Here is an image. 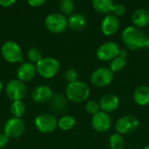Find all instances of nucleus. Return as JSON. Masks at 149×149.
<instances>
[{
    "instance_id": "nucleus-35",
    "label": "nucleus",
    "mask_w": 149,
    "mask_h": 149,
    "mask_svg": "<svg viewBox=\"0 0 149 149\" xmlns=\"http://www.w3.org/2000/svg\"><path fill=\"white\" fill-rule=\"evenodd\" d=\"M146 47H148L149 49V36L147 38V41H146Z\"/></svg>"
},
{
    "instance_id": "nucleus-31",
    "label": "nucleus",
    "mask_w": 149,
    "mask_h": 149,
    "mask_svg": "<svg viewBox=\"0 0 149 149\" xmlns=\"http://www.w3.org/2000/svg\"><path fill=\"white\" fill-rule=\"evenodd\" d=\"M8 142L9 138L3 133H0V148H3L4 147H6Z\"/></svg>"
},
{
    "instance_id": "nucleus-5",
    "label": "nucleus",
    "mask_w": 149,
    "mask_h": 149,
    "mask_svg": "<svg viewBox=\"0 0 149 149\" xmlns=\"http://www.w3.org/2000/svg\"><path fill=\"white\" fill-rule=\"evenodd\" d=\"M1 54L3 58L9 63L23 62V54L20 45L13 41H5L1 47Z\"/></svg>"
},
{
    "instance_id": "nucleus-30",
    "label": "nucleus",
    "mask_w": 149,
    "mask_h": 149,
    "mask_svg": "<svg viewBox=\"0 0 149 149\" xmlns=\"http://www.w3.org/2000/svg\"><path fill=\"white\" fill-rule=\"evenodd\" d=\"M65 79L68 81V83L75 82V81H77L78 72H76L75 69L69 68V69L66 70V72H65Z\"/></svg>"
},
{
    "instance_id": "nucleus-1",
    "label": "nucleus",
    "mask_w": 149,
    "mask_h": 149,
    "mask_svg": "<svg viewBox=\"0 0 149 149\" xmlns=\"http://www.w3.org/2000/svg\"><path fill=\"white\" fill-rule=\"evenodd\" d=\"M148 36L146 33L137 27L127 26L124 29L121 38L126 47L131 51H138L146 47V41Z\"/></svg>"
},
{
    "instance_id": "nucleus-11",
    "label": "nucleus",
    "mask_w": 149,
    "mask_h": 149,
    "mask_svg": "<svg viewBox=\"0 0 149 149\" xmlns=\"http://www.w3.org/2000/svg\"><path fill=\"white\" fill-rule=\"evenodd\" d=\"M25 129V125L21 119L11 117L8 119L3 126V134L9 139H16L20 137Z\"/></svg>"
},
{
    "instance_id": "nucleus-4",
    "label": "nucleus",
    "mask_w": 149,
    "mask_h": 149,
    "mask_svg": "<svg viewBox=\"0 0 149 149\" xmlns=\"http://www.w3.org/2000/svg\"><path fill=\"white\" fill-rule=\"evenodd\" d=\"M45 28L52 33L59 34L65 31L68 26V19L65 16L58 12L49 14L45 20Z\"/></svg>"
},
{
    "instance_id": "nucleus-14",
    "label": "nucleus",
    "mask_w": 149,
    "mask_h": 149,
    "mask_svg": "<svg viewBox=\"0 0 149 149\" xmlns=\"http://www.w3.org/2000/svg\"><path fill=\"white\" fill-rule=\"evenodd\" d=\"M37 73L38 72H37L36 65L30 62L22 63L17 70V79H19L24 83L32 80L36 77Z\"/></svg>"
},
{
    "instance_id": "nucleus-25",
    "label": "nucleus",
    "mask_w": 149,
    "mask_h": 149,
    "mask_svg": "<svg viewBox=\"0 0 149 149\" xmlns=\"http://www.w3.org/2000/svg\"><path fill=\"white\" fill-rule=\"evenodd\" d=\"M124 145H125L124 139L121 134L116 133L110 136L109 146H110L111 149H123Z\"/></svg>"
},
{
    "instance_id": "nucleus-24",
    "label": "nucleus",
    "mask_w": 149,
    "mask_h": 149,
    "mask_svg": "<svg viewBox=\"0 0 149 149\" xmlns=\"http://www.w3.org/2000/svg\"><path fill=\"white\" fill-rule=\"evenodd\" d=\"M127 65V59L123 58L120 56H117L115 58H113L110 62V67L109 69L114 73V72H121Z\"/></svg>"
},
{
    "instance_id": "nucleus-12",
    "label": "nucleus",
    "mask_w": 149,
    "mask_h": 149,
    "mask_svg": "<svg viewBox=\"0 0 149 149\" xmlns=\"http://www.w3.org/2000/svg\"><path fill=\"white\" fill-rule=\"evenodd\" d=\"M92 127L98 133L107 132L112 126V119L109 113L100 111L92 118Z\"/></svg>"
},
{
    "instance_id": "nucleus-37",
    "label": "nucleus",
    "mask_w": 149,
    "mask_h": 149,
    "mask_svg": "<svg viewBox=\"0 0 149 149\" xmlns=\"http://www.w3.org/2000/svg\"><path fill=\"white\" fill-rule=\"evenodd\" d=\"M143 149H149V145H148V146H146V147H145V148H144Z\"/></svg>"
},
{
    "instance_id": "nucleus-22",
    "label": "nucleus",
    "mask_w": 149,
    "mask_h": 149,
    "mask_svg": "<svg viewBox=\"0 0 149 149\" xmlns=\"http://www.w3.org/2000/svg\"><path fill=\"white\" fill-rule=\"evenodd\" d=\"M76 124V120L71 115H65L58 120V127L65 131L71 130L74 127Z\"/></svg>"
},
{
    "instance_id": "nucleus-8",
    "label": "nucleus",
    "mask_w": 149,
    "mask_h": 149,
    "mask_svg": "<svg viewBox=\"0 0 149 149\" xmlns=\"http://www.w3.org/2000/svg\"><path fill=\"white\" fill-rule=\"evenodd\" d=\"M113 72L107 67H100L93 72L90 77L91 83L97 87H104L113 80Z\"/></svg>"
},
{
    "instance_id": "nucleus-38",
    "label": "nucleus",
    "mask_w": 149,
    "mask_h": 149,
    "mask_svg": "<svg viewBox=\"0 0 149 149\" xmlns=\"http://www.w3.org/2000/svg\"><path fill=\"white\" fill-rule=\"evenodd\" d=\"M148 11H149V9H148Z\"/></svg>"
},
{
    "instance_id": "nucleus-21",
    "label": "nucleus",
    "mask_w": 149,
    "mask_h": 149,
    "mask_svg": "<svg viewBox=\"0 0 149 149\" xmlns=\"http://www.w3.org/2000/svg\"><path fill=\"white\" fill-rule=\"evenodd\" d=\"M67 105L66 98L62 94H55L51 100V107L54 111L62 112L65 109Z\"/></svg>"
},
{
    "instance_id": "nucleus-20",
    "label": "nucleus",
    "mask_w": 149,
    "mask_h": 149,
    "mask_svg": "<svg viewBox=\"0 0 149 149\" xmlns=\"http://www.w3.org/2000/svg\"><path fill=\"white\" fill-rule=\"evenodd\" d=\"M92 5L97 12L108 15V13L112 12L113 3L111 0H93Z\"/></svg>"
},
{
    "instance_id": "nucleus-32",
    "label": "nucleus",
    "mask_w": 149,
    "mask_h": 149,
    "mask_svg": "<svg viewBox=\"0 0 149 149\" xmlns=\"http://www.w3.org/2000/svg\"><path fill=\"white\" fill-rule=\"evenodd\" d=\"M45 3V0H29L28 1V4L31 5V7H35V8L40 7Z\"/></svg>"
},
{
    "instance_id": "nucleus-13",
    "label": "nucleus",
    "mask_w": 149,
    "mask_h": 149,
    "mask_svg": "<svg viewBox=\"0 0 149 149\" xmlns=\"http://www.w3.org/2000/svg\"><path fill=\"white\" fill-rule=\"evenodd\" d=\"M120 27V19L113 14L106 15L103 18L100 28L101 31L106 36H112L117 32Z\"/></svg>"
},
{
    "instance_id": "nucleus-27",
    "label": "nucleus",
    "mask_w": 149,
    "mask_h": 149,
    "mask_svg": "<svg viewBox=\"0 0 149 149\" xmlns=\"http://www.w3.org/2000/svg\"><path fill=\"white\" fill-rule=\"evenodd\" d=\"M59 10L64 16H71L74 10V2L72 0H62L59 3Z\"/></svg>"
},
{
    "instance_id": "nucleus-10",
    "label": "nucleus",
    "mask_w": 149,
    "mask_h": 149,
    "mask_svg": "<svg viewBox=\"0 0 149 149\" xmlns=\"http://www.w3.org/2000/svg\"><path fill=\"white\" fill-rule=\"evenodd\" d=\"M140 122L138 119L133 115H125L119 118L115 123V129L118 134H129L136 131L139 127Z\"/></svg>"
},
{
    "instance_id": "nucleus-28",
    "label": "nucleus",
    "mask_w": 149,
    "mask_h": 149,
    "mask_svg": "<svg viewBox=\"0 0 149 149\" xmlns=\"http://www.w3.org/2000/svg\"><path fill=\"white\" fill-rule=\"evenodd\" d=\"M86 110L88 113L92 114L93 116L95 115L96 113H98L100 111V104L99 102L95 101V100H89L86 102Z\"/></svg>"
},
{
    "instance_id": "nucleus-26",
    "label": "nucleus",
    "mask_w": 149,
    "mask_h": 149,
    "mask_svg": "<svg viewBox=\"0 0 149 149\" xmlns=\"http://www.w3.org/2000/svg\"><path fill=\"white\" fill-rule=\"evenodd\" d=\"M27 58H28L30 63L36 65L37 63H38L43 58V56H42L41 51L38 48L31 47L27 52Z\"/></svg>"
},
{
    "instance_id": "nucleus-2",
    "label": "nucleus",
    "mask_w": 149,
    "mask_h": 149,
    "mask_svg": "<svg viewBox=\"0 0 149 149\" xmlns=\"http://www.w3.org/2000/svg\"><path fill=\"white\" fill-rule=\"evenodd\" d=\"M66 98L74 102L80 103L86 100L90 95V89L88 86L82 81H75L68 83L65 89Z\"/></svg>"
},
{
    "instance_id": "nucleus-29",
    "label": "nucleus",
    "mask_w": 149,
    "mask_h": 149,
    "mask_svg": "<svg viewBox=\"0 0 149 149\" xmlns=\"http://www.w3.org/2000/svg\"><path fill=\"white\" fill-rule=\"evenodd\" d=\"M126 11H127V9H126V6L123 3H113V10H112V14L113 15L116 16L117 17H122V16H124Z\"/></svg>"
},
{
    "instance_id": "nucleus-33",
    "label": "nucleus",
    "mask_w": 149,
    "mask_h": 149,
    "mask_svg": "<svg viewBox=\"0 0 149 149\" xmlns=\"http://www.w3.org/2000/svg\"><path fill=\"white\" fill-rule=\"evenodd\" d=\"M15 3H16V1H14V0H0V5L2 7H5V8L11 7Z\"/></svg>"
},
{
    "instance_id": "nucleus-19",
    "label": "nucleus",
    "mask_w": 149,
    "mask_h": 149,
    "mask_svg": "<svg viewBox=\"0 0 149 149\" xmlns=\"http://www.w3.org/2000/svg\"><path fill=\"white\" fill-rule=\"evenodd\" d=\"M86 25V18L81 13H73L68 18V26L76 31L83 30Z\"/></svg>"
},
{
    "instance_id": "nucleus-18",
    "label": "nucleus",
    "mask_w": 149,
    "mask_h": 149,
    "mask_svg": "<svg viewBox=\"0 0 149 149\" xmlns=\"http://www.w3.org/2000/svg\"><path fill=\"white\" fill-rule=\"evenodd\" d=\"M134 100L139 106L145 107L149 104V87L147 86H138L134 92Z\"/></svg>"
},
{
    "instance_id": "nucleus-36",
    "label": "nucleus",
    "mask_w": 149,
    "mask_h": 149,
    "mask_svg": "<svg viewBox=\"0 0 149 149\" xmlns=\"http://www.w3.org/2000/svg\"><path fill=\"white\" fill-rule=\"evenodd\" d=\"M2 90H3V83H2V81L0 80V93H1Z\"/></svg>"
},
{
    "instance_id": "nucleus-6",
    "label": "nucleus",
    "mask_w": 149,
    "mask_h": 149,
    "mask_svg": "<svg viewBox=\"0 0 149 149\" xmlns=\"http://www.w3.org/2000/svg\"><path fill=\"white\" fill-rule=\"evenodd\" d=\"M7 97L12 101L22 100L27 93V86L19 79L10 80L5 87Z\"/></svg>"
},
{
    "instance_id": "nucleus-3",
    "label": "nucleus",
    "mask_w": 149,
    "mask_h": 149,
    "mask_svg": "<svg viewBox=\"0 0 149 149\" xmlns=\"http://www.w3.org/2000/svg\"><path fill=\"white\" fill-rule=\"evenodd\" d=\"M37 72L44 79H52L57 75L59 71L60 64L58 60L52 57L43 58L36 64Z\"/></svg>"
},
{
    "instance_id": "nucleus-7",
    "label": "nucleus",
    "mask_w": 149,
    "mask_h": 149,
    "mask_svg": "<svg viewBox=\"0 0 149 149\" xmlns=\"http://www.w3.org/2000/svg\"><path fill=\"white\" fill-rule=\"evenodd\" d=\"M34 125L36 128L43 133L49 134L53 132L58 127V120L51 113H40L34 120Z\"/></svg>"
},
{
    "instance_id": "nucleus-17",
    "label": "nucleus",
    "mask_w": 149,
    "mask_h": 149,
    "mask_svg": "<svg viewBox=\"0 0 149 149\" xmlns=\"http://www.w3.org/2000/svg\"><path fill=\"white\" fill-rule=\"evenodd\" d=\"M132 23L139 29L146 27L149 24V11L146 9H138L132 15Z\"/></svg>"
},
{
    "instance_id": "nucleus-34",
    "label": "nucleus",
    "mask_w": 149,
    "mask_h": 149,
    "mask_svg": "<svg viewBox=\"0 0 149 149\" xmlns=\"http://www.w3.org/2000/svg\"><path fill=\"white\" fill-rule=\"evenodd\" d=\"M127 54H128V52H127V49H120L118 56H120V57H121V58H126V59H127Z\"/></svg>"
},
{
    "instance_id": "nucleus-16",
    "label": "nucleus",
    "mask_w": 149,
    "mask_h": 149,
    "mask_svg": "<svg viewBox=\"0 0 149 149\" xmlns=\"http://www.w3.org/2000/svg\"><path fill=\"white\" fill-rule=\"evenodd\" d=\"M100 107L102 112H105L107 113H112L115 111L120 105V100L118 96L113 93H107L101 97L100 102Z\"/></svg>"
},
{
    "instance_id": "nucleus-9",
    "label": "nucleus",
    "mask_w": 149,
    "mask_h": 149,
    "mask_svg": "<svg viewBox=\"0 0 149 149\" xmlns=\"http://www.w3.org/2000/svg\"><path fill=\"white\" fill-rule=\"evenodd\" d=\"M120 50V48L117 43L114 41H108L103 43L98 47L96 55L97 58L101 61H112L119 55Z\"/></svg>"
},
{
    "instance_id": "nucleus-23",
    "label": "nucleus",
    "mask_w": 149,
    "mask_h": 149,
    "mask_svg": "<svg viewBox=\"0 0 149 149\" xmlns=\"http://www.w3.org/2000/svg\"><path fill=\"white\" fill-rule=\"evenodd\" d=\"M26 107L24 103L22 100L12 101L10 105V113L15 118L21 119V117L25 113Z\"/></svg>"
},
{
    "instance_id": "nucleus-15",
    "label": "nucleus",
    "mask_w": 149,
    "mask_h": 149,
    "mask_svg": "<svg viewBox=\"0 0 149 149\" xmlns=\"http://www.w3.org/2000/svg\"><path fill=\"white\" fill-rule=\"evenodd\" d=\"M52 96H53L52 90L48 86H38L35 87L31 93L32 100L39 104L51 101Z\"/></svg>"
}]
</instances>
